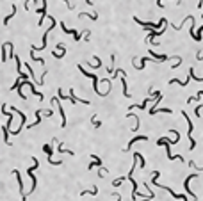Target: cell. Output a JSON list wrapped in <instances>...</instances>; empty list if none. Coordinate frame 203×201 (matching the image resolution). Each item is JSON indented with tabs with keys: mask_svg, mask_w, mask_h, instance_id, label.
I'll return each instance as SVG.
<instances>
[{
	"mask_svg": "<svg viewBox=\"0 0 203 201\" xmlns=\"http://www.w3.org/2000/svg\"><path fill=\"white\" fill-rule=\"evenodd\" d=\"M150 55H151V57H153L155 60H161V62H162V60H167V59H169L167 55H157V54L153 52V50H150Z\"/></svg>",
	"mask_w": 203,
	"mask_h": 201,
	"instance_id": "obj_14",
	"label": "cell"
},
{
	"mask_svg": "<svg viewBox=\"0 0 203 201\" xmlns=\"http://www.w3.org/2000/svg\"><path fill=\"white\" fill-rule=\"evenodd\" d=\"M29 89H30V93H32V94H36V96H38L39 100H43V93L36 91V85H34V84H32L30 80H29Z\"/></svg>",
	"mask_w": 203,
	"mask_h": 201,
	"instance_id": "obj_13",
	"label": "cell"
},
{
	"mask_svg": "<svg viewBox=\"0 0 203 201\" xmlns=\"http://www.w3.org/2000/svg\"><path fill=\"white\" fill-rule=\"evenodd\" d=\"M134 157L139 160V164H141V169H144V165H146V160H144V157H142L141 153H134Z\"/></svg>",
	"mask_w": 203,
	"mask_h": 201,
	"instance_id": "obj_17",
	"label": "cell"
},
{
	"mask_svg": "<svg viewBox=\"0 0 203 201\" xmlns=\"http://www.w3.org/2000/svg\"><path fill=\"white\" fill-rule=\"evenodd\" d=\"M14 14H16V5H13V13H11L9 16H5V18H4V25H7V23H9V20H11Z\"/></svg>",
	"mask_w": 203,
	"mask_h": 201,
	"instance_id": "obj_19",
	"label": "cell"
},
{
	"mask_svg": "<svg viewBox=\"0 0 203 201\" xmlns=\"http://www.w3.org/2000/svg\"><path fill=\"white\" fill-rule=\"evenodd\" d=\"M43 150H45V153L48 155V160L52 159V153H54V150H52V144H45L43 146Z\"/></svg>",
	"mask_w": 203,
	"mask_h": 201,
	"instance_id": "obj_15",
	"label": "cell"
},
{
	"mask_svg": "<svg viewBox=\"0 0 203 201\" xmlns=\"http://www.w3.org/2000/svg\"><path fill=\"white\" fill-rule=\"evenodd\" d=\"M86 194H91V196H95V194H98V189H96V187H93L91 190H82V192H80V196H86Z\"/></svg>",
	"mask_w": 203,
	"mask_h": 201,
	"instance_id": "obj_18",
	"label": "cell"
},
{
	"mask_svg": "<svg viewBox=\"0 0 203 201\" xmlns=\"http://www.w3.org/2000/svg\"><path fill=\"white\" fill-rule=\"evenodd\" d=\"M196 176H198V175H196V173H192V175H189V176L185 178V181H183V189H185V194H189V196H191L192 199H194L196 196H194V194H192V190L189 189V181L192 180V178H196Z\"/></svg>",
	"mask_w": 203,
	"mask_h": 201,
	"instance_id": "obj_7",
	"label": "cell"
},
{
	"mask_svg": "<svg viewBox=\"0 0 203 201\" xmlns=\"http://www.w3.org/2000/svg\"><path fill=\"white\" fill-rule=\"evenodd\" d=\"M61 29L64 30V34H71V36H73V39H75V41H79V39L82 38V34H79V32H77L75 29H71V30H70V29H68V27L64 25V21H61Z\"/></svg>",
	"mask_w": 203,
	"mask_h": 201,
	"instance_id": "obj_8",
	"label": "cell"
},
{
	"mask_svg": "<svg viewBox=\"0 0 203 201\" xmlns=\"http://www.w3.org/2000/svg\"><path fill=\"white\" fill-rule=\"evenodd\" d=\"M139 141H148V135H137V137H134L132 141L128 142V146H126V148H125L123 151H128V150H130V148H132V146H134L136 142H139Z\"/></svg>",
	"mask_w": 203,
	"mask_h": 201,
	"instance_id": "obj_9",
	"label": "cell"
},
{
	"mask_svg": "<svg viewBox=\"0 0 203 201\" xmlns=\"http://www.w3.org/2000/svg\"><path fill=\"white\" fill-rule=\"evenodd\" d=\"M126 180V176H121V178H118V180H114L112 181V185H114V187H120V185H121L123 181Z\"/></svg>",
	"mask_w": 203,
	"mask_h": 201,
	"instance_id": "obj_22",
	"label": "cell"
},
{
	"mask_svg": "<svg viewBox=\"0 0 203 201\" xmlns=\"http://www.w3.org/2000/svg\"><path fill=\"white\" fill-rule=\"evenodd\" d=\"M57 151H59V153H68V155H71V157H73V151H71V150H64V148H62V144H59Z\"/></svg>",
	"mask_w": 203,
	"mask_h": 201,
	"instance_id": "obj_20",
	"label": "cell"
},
{
	"mask_svg": "<svg viewBox=\"0 0 203 201\" xmlns=\"http://www.w3.org/2000/svg\"><path fill=\"white\" fill-rule=\"evenodd\" d=\"M134 20H136V23H137V25L146 27V29H150V30H162L164 25H166V18H161L157 23H151V21H142V20H139L137 16H134Z\"/></svg>",
	"mask_w": 203,
	"mask_h": 201,
	"instance_id": "obj_1",
	"label": "cell"
},
{
	"mask_svg": "<svg viewBox=\"0 0 203 201\" xmlns=\"http://www.w3.org/2000/svg\"><path fill=\"white\" fill-rule=\"evenodd\" d=\"M25 66H27V70H29V75H30V77H34V70L29 66V62H25Z\"/></svg>",
	"mask_w": 203,
	"mask_h": 201,
	"instance_id": "obj_25",
	"label": "cell"
},
{
	"mask_svg": "<svg viewBox=\"0 0 203 201\" xmlns=\"http://www.w3.org/2000/svg\"><path fill=\"white\" fill-rule=\"evenodd\" d=\"M189 77L194 79V80H198V82H203V77H194V70H192V68L189 70Z\"/></svg>",
	"mask_w": 203,
	"mask_h": 201,
	"instance_id": "obj_21",
	"label": "cell"
},
{
	"mask_svg": "<svg viewBox=\"0 0 203 201\" xmlns=\"http://www.w3.org/2000/svg\"><path fill=\"white\" fill-rule=\"evenodd\" d=\"M38 165H39L38 159H36V157H32V167H29V169H27V175H29V176H30V180H32V187L29 189V194H32V192H34L36 183H38V181H36V176H34V171L38 169Z\"/></svg>",
	"mask_w": 203,
	"mask_h": 201,
	"instance_id": "obj_2",
	"label": "cell"
},
{
	"mask_svg": "<svg viewBox=\"0 0 203 201\" xmlns=\"http://www.w3.org/2000/svg\"><path fill=\"white\" fill-rule=\"evenodd\" d=\"M162 34H164V29L162 30H150V34L146 36V41L151 43V45H159V43H155V38H159V36H162Z\"/></svg>",
	"mask_w": 203,
	"mask_h": 201,
	"instance_id": "obj_6",
	"label": "cell"
},
{
	"mask_svg": "<svg viewBox=\"0 0 203 201\" xmlns=\"http://www.w3.org/2000/svg\"><path fill=\"white\" fill-rule=\"evenodd\" d=\"M162 2H164V0H157V5H159V7H164V5H162ZM175 2H178V4H180L182 0H175Z\"/></svg>",
	"mask_w": 203,
	"mask_h": 201,
	"instance_id": "obj_26",
	"label": "cell"
},
{
	"mask_svg": "<svg viewBox=\"0 0 203 201\" xmlns=\"http://www.w3.org/2000/svg\"><path fill=\"white\" fill-rule=\"evenodd\" d=\"M196 59L200 60V62H203V55H201V54H200V52H198V54H196Z\"/></svg>",
	"mask_w": 203,
	"mask_h": 201,
	"instance_id": "obj_28",
	"label": "cell"
},
{
	"mask_svg": "<svg viewBox=\"0 0 203 201\" xmlns=\"http://www.w3.org/2000/svg\"><path fill=\"white\" fill-rule=\"evenodd\" d=\"M64 54H66L64 43H59V45H55V50L52 52V55H54L55 59H62V57H64Z\"/></svg>",
	"mask_w": 203,
	"mask_h": 201,
	"instance_id": "obj_5",
	"label": "cell"
},
{
	"mask_svg": "<svg viewBox=\"0 0 203 201\" xmlns=\"http://www.w3.org/2000/svg\"><path fill=\"white\" fill-rule=\"evenodd\" d=\"M62 2H64V4H66V7H68V9H70V11H71V9H73V7H75V5H73V4H71V2H70V0H62Z\"/></svg>",
	"mask_w": 203,
	"mask_h": 201,
	"instance_id": "obj_24",
	"label": "cell"
},
{
	"mask_svg": "<svg viewBox=\"0 0 203 201\" xmlns=\"http://www.w3.org/2000/svg\"><path fill=\"white\" fill-rule=\"evenodd\" d=\"M91 121H93L95 128H100V126H102V121H98V118H96V116H93V118H91Z\"/></svg>",
	"mask_w": 203,
	"mask_h": 201,
	"instance_id": "obj_23",
	"label": "cell"
},
{
	"mask_svg": "<svg viewBox=\"0 0 203 201\" xmlns=\"http://www.w3.org/2000/svg\"><path fill=\"white\" fill-rule=\"evenodd\" d=\"M7 48H9V45L4 43V45H2V60H4V62L7 60Z\"/></svg>",
	"mask_w": 203,
	"mask_h": 201,
	"instance_id": "obj_16",
	"label": "cell"
},
{
	"mask_svg": "<svg viewBox=\"0 0 203 201\" xmlns=\"http://www.w3.org/2000/svg\"><path fill=\"white\" fill-rule=\"evenodd\" d=\"M200 96H203V91H200V93H198V98H200Z\"/></svg>",
	"mask_w": 203,
	"mask_h": 201,
	"instance_id": "obj_29",
	"label": "cell"
},
{
	"mask_svg": "<svg viewBox=\"0 0 203 201\" xmlns=\"http://www.w3.org/2000/svg\"><path fill=\"white\" fill-rule=\"evenodd\" d=\"M125 77H126V73H125V71H123V70H121V84H123V94H125L126 98H130V93H128V87H126V79H125Z\"/></svg>",
	"mask_w": 203,
	"mask_h": 201,
	"instance_id": "obj_10",
	"label": "cell"
},
{
	"mask_svg": "<svg viewBox=\"0 0 203 201\" xmlns=\"http://www.w3.org/2000/svg\"><path fill=\"white\" fill-rule=\"evenodd\" d=\"M38 13H39L41 14V20L38 21V25H39V27H43V18H45V16H46V0H43V9H38Z\"/></svg>",
	"mask_w": 203,
	"mask_h": 201,
	"instance_id": "obj_11",
	"label": "cell"
},
{
	"mask_svg": "<svg viewBox=\"0 0 203 201\" xmlns=\"http://www.w3.org/2000/svg\"><path fill=\"white\" fill-rule=\"evenodd\" d=\"M91 159H93L95 162H91V164H89V169H93V167H100V169H102V159H100V157L91 155Z\"/></svg>",
	"mask_w": 203,
	"mask_h": 201,
	"instance_id": "obj_12",
	"label": "cell"
},
{
	"mask_svg": "<svg viewBox=\"0 0 203 201\" xmlns=\"http://www.w3.org/2000/svg\"><path fill=\"white\" fill-rule=\"evenodd\" d=\"M43 114H45V116H46V118H50V116H52V114H54V112H52V110H43Z\"/></svg>",
	"mask_w": 203,
	"mask_h": 201,
	"instance_id": "obj_27",
	"label": "cell"
},
{
	"mask_svg": "<svg viewBox=\"0 0 203 201\" xmlns=\"http://www.w3.org/2000/svg\"><path fill=\"white\" fill-rule=\"evenodd\" d=\"M79 70L82 71V75H84V77H89V79L93 80V89H95V93H96V94H100V96H105L103 93H100V89H98V82H100V79H98L95 73H89V71H86L82 66H79Z\"/></svg>",
	"mask_w": 203,
	"mask_h": 201,
	"instance_id": "obj_3",
	"label": "cell"
},
{
	"mask_svg": "<svg viewBox=\"0 0 203 201\" xmlns=\"http://www.w3.org/2000/svg\"><path fill=\"white\" fill-rule=\"evenodd\" d=\"M150 199H153V198H146V199H142V201H150Z\"/></svg>",
	"mask_w": 203,
	"mask_h": 201,
	"instance_id": "obj_30",
	"label": "cell"
},
{
	"mask_svg": "<svg viewBox=\"0 0 203 201\" xmlns=\"http://www.w3.org/2000/svg\"><path fill=\"white\" fill-rule=\"evenodd\" d=\"M182 116L185 118V121H187V125H189V130H187V135H189V141H191V150H194L196 148V141L192 139V123H191V119H189V116L185 114V110H182Z\"/></svg>",
	"mask_w": 203,
	"mask_h": 201,
	"instance_id": "obj_4",
	"label": "cell"
}]
</instances>
